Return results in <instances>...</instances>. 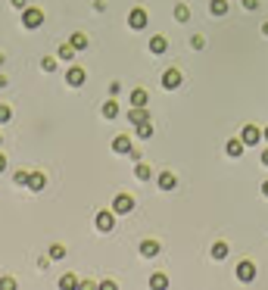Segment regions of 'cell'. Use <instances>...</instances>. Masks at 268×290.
Segmentation results:
<instances>
[{"label":"cell","mask_w":268,"mask_h":290,"mask_svg":"<svg viewBox=\"0 0 268 290\" xmlns=\"http://www.w3.org/2000/svg\"><path fill=\"white\" fill-rule=\"evenodd\" d=\"M131 209H134V197H131V193H115V200H112V212H115V216H128Z\"/></svg>","instance_id":"cell-2"},{"label":"cell","mask_w":268,"mask_h":290,"mask_svg":"<svg viewBox=\"0 0 268 290\" xmlns=\"http://www.w3.org/2000/svg\"><path fill=\"white\" fill-rule=\"evenodd\" d=\"M119 116V103H115V100H106L103 103V119H115Z\"/></svg>","instance_id":"cell-19"},{"label":"cell","mask_w":268,"mask_h":290,"mask_svg":"<svg viewBox=\"0 0 268 290\" xmlns=\"http://www.w3.org/2000/svg\"><path fill=\"white\" fill-rule=\"evenodd\" d=\"M134 178H137V181H150V178H153V169L137 159V166H134Z\"/></svg>","instance_id":"cell-15"},{"label":"cell","mask_w":268,"mask_h":290,"mask_svg":"<svg viewBox=\"0 0 268 290\" xmlns=\"http://www.w3.org/2000/svg\"><path fill=\"white\" fill-rule=\"evenodd\" d=\"M181 81H184V78H181V72H178V69H165V72H162V88H165V91L181 88Z\"/></svg>","instance_id":"cell-6"},{"label":"cell","mask_w":268,"mask_h":290,"mask_svg":"<svg viewBox=\"0 0 268 290\" xmlns=\"http://www.w3.org/2000/svg\"><path fill=\"white\" fill-rule=\"evenodd\" d=\"M244 147H246V144L240 141V138H231V141H228V147H224V153H228L231 159H237V156H244Z\"/></svg>","instance_id":"cell-10"},{"label":"cell","mask_w":268,"mask_h":290,"mask_svg":"<svg viewBox=\"0 0 268 290\" xmlns=\"http://www.w3.org/2000/svg\"><path fill=\"white\" fill-rule=\"evenodd\" d=\"M60 287H63V290H69V287H78V281H75V275H63Z\"/></svg>","instance_id":"cell-27"},{"label":"cell","mask_w":268,"mask_h":290,"mask_svg":"<svg viewBox=\"0 0 268 290\" xmlns=\"http://www.w3.org/2000/svg\"><path fill=\"white\" fill-rule=\"evenodd\" d=\"M44 25V13L38 10V6H25L22 10V28H28V31H35Z\"/></svg>","instance_id":"cell-1"},{"label":"cell","mask_w":268,"mask_h":290,"mask_svg":"<svg viewBox=\"0 0 268 290\" xmlns=\"http://www.w3.org/2000/svg\"><path fill=\"white\" fill-rule=\"evenodd\" d=\"M112 150H115V153H122V156H128V153H131V138H125V134L112 138Z\"/></svg>","instance_id":"cell-13"},{"label":"cell","mask_w":268,"mask_h":290,"mask_svg":"<svg viewBox=\"0 0 268 290\" xmlns=\"http://www.w3.org/2000/svg\"><path fill=\"white\" fill-rule=\"evenodd\" d=\"M190 47H194V50H203V47H206V41L200 38V35H194V38H190Z\"/></svg>","instance_id":"cell-31"},{"label":"cell","mask_w":268,"mask_h":290,"mask_svg":"<svg viewBox=\"0 0 268 290\" xmlns=\"http://www.w3.org/2000/svg\"><path fill=\"white\" fill-rule=\"evenodd\" d=\"M262 138H265V141H268V128H265V131H262Z\"/></svg>","instance_id":"cell-40"},{"label":"cell","mask_w":268,"mask_h":290,"mask_svg":"<svg viewBox=\"0 0 268 290\" xmlns=\"http://www.w3.org/2000/svg\"><path fill=\"white\" fill-rule=\"evenodd\" d=\"M0 88H6V78H3V75H0Z\"/></svg>","instance_id":"cell-38"},{"label":"cell","mask_w":268,"mask_h":290,"mask_svg":"<svg viewBox=\"0 0 268 290\" xmlns=\"http://www.w3.org/2000/svg\"><path fill=\"white\" fill-rule=\"evenodd\" d=\"M262 193H265V197H268V181H265V184H262Z\"/></svg>","instance_id":"cell-37"},{"label":"cell","mask_w":268,"mask_h":290,"mask_svg":"<svg viewBox=\"0 0 268 290\" xmlns=\"http://www.w3.org/2000/svg\"><path fill=\"white\" fill-rule=\"evenodd\" d=\"M56 56H60V59H72V56H75V47H72V44H63Z\"/></svg>","instance_id":"cell-25"},{"label":"cell","mask_w":268,"mask_h":290,"mask_svg":"<svg viewBox=\"0 0 268 290\" xmlns=\"http://www.w3.org/2000/svg\"><path fill=\"white\" fill-rule=\"evenodd\" d=\"M10 119H13V109L6 106V103H0V125H3V122H10Z\"/></svg>","instance_id":"cell-26"},{"label":"cell","mask_w":268,"mask_h":290,"mask_svg":"<svg viewBox=\"0 0 268 290\" xmlns=\"http://www.w3.org/2000/svg\"><path fill=\"white\" fill-rule=\"evenodd\" d=\"M147 10H140V6H134V10L128 13V28L131 31H140V28H147Z\"/></svg>","instance_id":"cell-3"},{"label":"cell","mask_w":268,"mask_h":290,"mask_svg":"<svg viewBox=\"0 0 268 290\" xmlns=\"http://www.w3.org/2000/svg\"><path fill=\"white\" fill-rule=\"evenodd\" d=\"M3 169H6V156H3V153H0V172H3Z\"/></svg>","instance_id":"cell-35"},{"label":"cell","mask_w":268,"mask_h":290,"mask_svg":"<svg viewBox=\"0 0 268 290\" xmlns=\"http://www.w3.org/2000/svg\"><path fill=\"white\" fill-rule=\"evenodd\" d=\"M0 63H3V53H0Z\"/></svg>","instance_id":"cell-41"},{"label":"cell","mask_w":268,"mask_h":290,"mask_svg":"<svg viewBox=\"0 0 268 290\" xmlns=\"http://www.w3.org/2000/svg\"><path fill=\"white\" fill-rule=\"evenodd\" d=\"M137 138H153V125H150V122H144V125H137Z\"/></svg>","instance_id":"cell-24"},{"label":"cell","mask_w":268,"mask_h":290,"mask_svg":"<svg viewBox=\"0 0 268 290\" xmlns=\"http://www.w3.org/2000/svg\"><path fill=\"white\" fill-rule=\"evenodd\" d=\"M63 256H66V250H63L60 243H53V246H50V259H63Z\"/></svg>","instance_id":"cell-29"},{"label":"cell","mask_w":268,"mask_h":290,"mask_svg":"<svg viewBox=\"0 0 268 290\" xmlns=\"http://www.w3.org/2000/svg\"><path fill=\"white\" fill-rule=\"evenodd\" d=\"M237 281H244V284H249V281H256V266L249 259H244L237 266Z\"/></svg>","instance_id":"cell-7"},{"label":"cell","mask_w":268,"mask_h":290,"mask_svg":"<svg viewBox=\"0 0 268 290\" xmlns=\"http://www.w3.org/2000/svg\"><path fill=\"white\" fill-rule=\"evenodd\" d=\"M244 6H246V10H256V6H259V0H244Z\"/></svg>","instance_id":"cell-34"},{"label":"cell","mask_w":268,"mask_h":290,"mask_svg":"<svg viewBox=\"0 0 268 290\" xmlns=\"http://www.w3.org/2000/svg\"><path fill=\"white\" fill-rule=\"evenodd\" d=\"M159 187H162V191H175V187H178V178L172 172H162L159 175Z\"/></svg>","instance_id":"cell-16"},{"label":"cell","mask_w":268,"mask_h":290,"mask_svg":"<svg viewBox=\"0 0 268 290\" xmlns=\"http://www.w3.org/2000/svg\"><path fill=\"white\" fill-rule=\"evenodd\" d=\"M150 103V94L144 88H134L131 91V106H147Z\"/></svg>","instance_id":"cell-14"},{"label":"cell","mask_w":268,"mask_h":290,"mask_svg":"<svg viewBox=\"0 0 268 290\" xmlns=\"http://www.w3.org/2000/svg\"><path fill=\"white\" fill-rule=\"evenodd\" d=\"M150 287L165 290V287H169V278H165V275H153V278H150Z\"/></svg>","instance_id":"cell-22"},{"label":"cell","mask_w":268,"mask_h":290,"mask_svg":"<svg viewBox=\"0 0 268 290\" xmlns=\"http://www.w3.org/2000/svg\"><path fill=\"white\" fill-rule=\"evenodd\" d=\"M69 44H72L75 50H85V47H88V35H85V31H75V35L69 38Z\"/></svg>","instance_id":"cell-18"},{"label":"cell","mask_w":268,"mask_h":290,"mask_svg":"<svg viewBox=\"0 0 268 290\" xmlns=\"http://www.w3.org/2000/svg\"><path fill=\"white\" fill-rule=\"evenodd\" d=\"M66 81H69V88H81V84H85V69L72 66V69L66 72Z\"/></svg>","instance_id":"cell-8"},{"label":"cell","mask_w":268,"mask_h":290,"mask_svg":"<svg viewBox=\"0 0 268 290\" xmlns=\"http://www.w3.org/2000/svg\"><path fill=\"white\" fill-rule=\"evenodd\" d=\"M10 3L16 6V10H25V6H28V0H10Z\"/></svg>","instance_id":"cell-33"},{"label":"cell","mask_w":268,"mask_h":290,"mask_svg":"<svg viewBox=\"0 0 268 290\" xmlns=\"http://www.w3.org/2000/svg\"><path fill=\"white\" fill-rule=\"evenodd\" d=\"M209 10H212V16H224V13H228V0H212Z\"/></svg>","instance_id":"cell-20"},{"label":"cell","mask_w":268,"mask_h":290,"mask_svg":"<svg viewBox=\"0 0 268 290\" xmlns=\"http://www.w3.org/2000/svg\"><path fill=\"white\" fill-rule=\"evenodd\" d=\"M94 225H97V231L110 234V231H112V225H115V212H97Z\"/></svg>","instance_id":"cell-4"},{"label":"cell","mask_w":268,"mask_h":290,"mask_svg":"<svg viewBox=\"0 0 268 290\" xmlns=\"http://www.w3.org/2000/svg\"><path fill=\"white\" fill-rule=\"evenodd\" d=\"M41 69H44V72H53V69H56V59H53V56H44V59H41Z\"/></svg>","instance_id":"cell-28"},{"label":"cell","mask_w":268,"mask_h":290,"mask_svg":"<svg viewBox=\"0 0 268 290\" xmlns=\"http://www.w3.org/2000/svg\"><path fill=\"white\" fill-rule=\"evenodd\" d=\"M175 19H178V22H187V19H190V10H187L184 3H178V6H175Z\"/></svg>","instance_id":"cell-23"},{"label":"cell","mask_w":268,"mask_h":290,"mask_svg":"<svg viewBox=\"0 0 268 290\" xmlns=\"http://www.w3.org/2000/svg\"><path fill=\"white\" fill-rule=\"evenodd\" d=\"M224 256H228V243L219 241V243L212 246V259H224Z\"/></svg>","instance_id":"cell-21"},{"label":"cell","mask_w":268,"mask_h":290,"mask_svg":"<svg viewBox=\"0 0 268 290\" xmlns=\"http://www.w3.org/2000/svg\"><path fill=\"white\" fill-rule=\"evenodd\" d=\"M240 141H244L246 147H256V144L262 141V131H259L256 125H244V131H240Z\"/></svg>","instance_id":"cell-5"},{"label":"cell","mask_w":268,"mask_h":290,"mask_svg":"<svg viewBox=\"0 0 268 290\" xmlns=\"http://www.w3.org/2000/svg\"><path fill=\"white\" fill-rule=\"evenodd\" d=\"M140 256H147V259L159 256V243L156 241H144V243H140Z\"/></svg>","instance_id":"cell-17"},{"label":"cell","mask_w":268,"mask_h":290,"mask_svg":"<svg viewBox=\"0 0 268 290\" xmlns=\"http://www.w3.org/2000/svg\"><path fill=\"white\" fill-rule=\"evenodd\" d=\"M0 287H3V290H13L16 281H13V278H3V281H0Z\"/></svg>","instance_id":"cell-32"},{"label":"cell","mask_w":268,"mask_h":290,"mask_svg":"<svg viewBox=\"0 0 268 290\" xmlns=\"http://www.w3.org/2000/svg\"><path fill=\"white\" fill-rule=\"evenodd\" d=\"M262 166H268V150H265V153H262Z\"/></svg>","instance_id":"cell-36"},{"label":"cell","mask_w":268,"mask_h":290,"mask_svg":"<svg viewBox=\"0 0 268 290\" xmlns=\"http://www.w3.org/2000/svg\"><path fill=\"white\" fill-rule=\"evenodd\" d=\"M262 31H265V35H268V22H265V25H262Z\"/></svg>","instance_id":"cell-39"},{"label":"cell","mask_w":268,"mask_h":290,"mask_svg":"<svg viewBox=\"0 0 268 290\" xmlns=\"http://www.w3.org/2000/svg\"><path fill=\"white\" fill-rule=\"evenodd\" d=\"M28 187H31V191H44V187H47V175L44 172H28Z\"/></svg>","instance_id":"cell-12"},{"label":"cell","mask_w":268,"mask_h":290,"mask_svg":"<svg viewBox=\"0 0 268 290\" xmlns=\"http://www.w3.org/2000/svg\"><path fill=\"white\" fill-rule=\"evenodd\" d=\"M165 50H169V41H165L162 35H156V38H150V53L153 56H162Z\"/></svg>","instance_id":"cell-9"},{"label":"cell","mask_w":268,"mask_h":290,"mask_svg":"<svg viewBox=\"0 0 268 290\" xmlns=\"http://www.w3.org/2000/svg\"><path fill=\"white\" fill-rule=\"evenodd\" d=\"M128 122H131V125H144V122H150L147 109H144V106H131V113H128Z\"/></svg>","instance_id":"cell-11"},{"label":"cell","mask_w":268,"mask_h":290,"mask_svg":"<svg viewBox=\"0 0 268 290\" xmlns=\"http://www.w3.org/2000/svg\"><path fill=\"white\" fill-rule=\"evenodd\" d=\"M13 181H16V184H19V187H22V184H28V172H22V169H19V172H16V175H13Z\"/></svg>","instance_id":"cell-30"}]
</instances>
